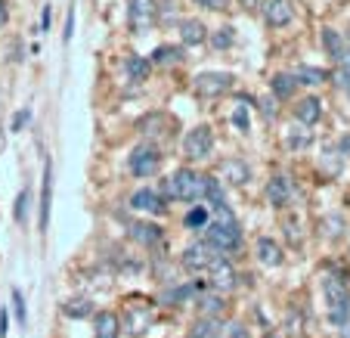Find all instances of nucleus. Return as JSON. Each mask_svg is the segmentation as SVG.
I'll return each mask as SVG.
<instances>
[{
    "mask_svg": "<svg viewBox=\"0 0 350 338\" xmlns=\"http://www.w3.org/2000/svg\"><path fill=\"white\" fill-rule=\"evenodd\" d=\"M205 239L217 248L220 255L224 252H236L242 246V230H239V220L232 214V208L226 205H211V220L205 224Z\"/></svg>",
    "mask_w": 350,
    "mask_h": 338,
    "instance_id": "1",
    "label": "nucleus"
},
{
    "mask_svg": "<svg viewBox=\"0 0 350 338\" xmlns=\"http://www.w3.org/2000/svg\"><path fill=\"white\" fill-rule=\"evenodd\" d=\"M205 190H208V177H202L192 168H180L177 174H171L165 180V196L177 202H196L205 196Z\"/></svg>",
    "mask_w": 350,
    "mask_h": 338,
    "instance_id": "2",
    "label": "nucleus"
},
{
    "mask_svg": "<svg viewBox=\"0 0 350 338\" xmlns=\"http://www.w3.org/2000/svg\"><path fill=\"white\" fill-rule=\"evenodd\" d=\"M325 301H329V320L332 326L344 329L350 323V289L341 276H325Z\"/></svg>",
    "mask_w": 350,
    "mask_h": 338,
    "instance_id": "3",
    "label": "nucleus"
},
{
    "mask_svg": "<svg viewBox=\"0 0 350 338\" xmlns=\"http://www.w3.org/2000/svg\"><path fill=\"white\" fill-rule=\"evenodd\" d=\"M211 149H214V131L208 125L192 127V131L183 137V155H186V159H192V161L208 159V155H211Z\"/></svg>",
    "mask_w": 350,
    "mask_h": 338,
    "instance_id": "4",
    "label": "nucleus"
},
{
    "mask_svg": "<svg viewBox=\"0 0 350 338\" xmlns=\"http://www.w3.org/2000/svg\"><path fill=\"white\" fill-rule=\"evenodd\" d=\"M159 19V0H127V22H131V31L143 34L155 25Z\"/></svg>",
    "mask_w": 350,
    "mask_h": 338,
    "instance_id": "5",
    "label": "nucleus"
},
{
    "mask_svg": "<svg viewBox=\"0 0 350 338\" xmlns=\"http://www.w3.org/2000/svg\"><path fill=\"white\" fill-rule=\"evenodd\" d=\"M127 168H131L133 177H152V174H159V168H161V153L152 146V143H143V146H137L131 153Z\"/></svg>",
    "mask_w": 350,
    "mask_h": 338,
    "instance_id": "6",
    "label": "nucleus"
},
{
    "mask_svg": "<svg viewBox=\"0 0 350 338\" xmlns=\"http://www.w3.org/2000/svg\"><path fill=\"white\" fill-rule=\"evenodd\" d=\"M232 84H236V78L230 72H202L196 78V93L205 100H217V96L232 90Z\"/></svg>",
    "mask_w": 350,
    "mask_h": 338,
    "instance_id": "7",
    "label": "nucleus"
},
{
    "mask_svg": "<svg viewBox=\"0 0 350 338\" xmlns=\"http://www.w3.org/2000/svg\"><path fill=\"white\" fill-rule=\"evenodd\" d=\"M217 258H220V252L208 242V239H198V242H192L189 248H183V267L186 270H192V273L208 270Z\"/></svg>",
    "mask_w": 350,
    "mask_h": 338,
    "instance_id": "8",
    "label": "nucleus"
},
{
    "mask_svg": "<svg viewBox=\"0 0 350 338\" xmlns=\"http://www.w3.org/2000/svg\"><path fill=\"white\" fill-rule=\"evenodd\" d=\"M208 283H211L214 292H230V289H236L239 273H236V267H232L230 261L220 255V258L208 267Z\"/></svg>",
    "mask_w": 350,
    "mask_h": 338,
    "instance_id": "9",
    "label": "nucleus"
},
{
    "mask_svg": "<svg viewBox=\"0 0 350 338\" xmlns=\"http://www.w3.org/2000/svg\"><path fill=\"white\" fill-rule=\"evenodd\" d=\"M260 13H264L267 25L285 28L291 22V3L288 0H264V3H260Z\"/></svg>",
    "mask_w": 350,
    "mask_h": 338,
    "instance_id": "10",
    "label": "nucleus"
},
{
    "mask_svg": "<svg viewBox=\"0 0 350 338\" xmlns=\"http://www.w3.org/2000/svg\"><path fill=\"white\" fill-rule=\"evenodd\" d=\"M149 326H152V307H146V304H131L127 307L124 329L131 332V335H143Z\"/></svg>",
    "mask_w": 350,
    "mask_h": 338,
    "instance_id": "11",
    "label": "nucleus"
},
{
    "mask_svg": "<svg viewBox=\"0 0 350 338\" xmlns=\"http://www.w3.org/2000/svg\"><path fill=\"white\" fill-rule=\"evenodd\" d=\"M131 208L143 214H165V199L155 190H137L131 196Z\"/></svg>",
    "mask_w": 350,
    "mask_h": 338,
    "instance_id": "12",
    "label": "nucleus"
},
{
    "mask_svg": "<svg viewBox=\"0 0 350 338\" xmlns=\"http://www.w3.org/2000/svg\"><path fill=\"white\" fill-rule=\"evenodd\" d=\"M295 118L304 127L319 125V118H323V103H319V96H304V100L295 106Z\"/></svg>",
    "mask_w": 350,
    "mask_h": 338,
    "instance_id": "13",
    "label": "nucleus"
},
{
    "mask_svg": "<svg viewBox=\"0 0 350 338\" xmlns=\"http://www.w3.org/2000/svg\"><path fill=\"white\" fill-rule=\"evenodd\" d=\"M267 199H270V205L273 208H285L288 205V199H291V183H288V177H273L270 183H267Z\"/></svg>",
    "mask_w": 350,
    "mask_h": 338,
    "instance_id": "14",
    "label": "nucleus"
},
{
    "mask_svg": "<svg viewBox=\"0 0 350 338\" xmlns=\"http://www.w3.org/2000/svg\"><path fill=\"white\" fill-rule=\"evenodd\" d=\"M248 177H252V171H248V165H245L242 159H226L224 165H220V180H226V183H232V186L248 183Z\"/></svg>",
    "mask_w": 350,
    "mask_h": 338,
    "instance_id": "15",
    "label": "nucleus"
},
{
    "mask_svg": "<svg viewBox=\"0 0 350 338\" xmlns=\"http://www.w3.org/2000/svg\"><path fill=\"white\" fill-rule=\"evenodd\" d=\"M50 199H53V165H44V190H40V230L50 224Z\"/></svg>",
    "mask_w": 350,
    "mask_h": 338,
    "instance_id": "16",
    "label": "nucleus"
},
{
    "mask_svg": "<svg viewBox=\"0 0 350 338\" xmlns=\"http://www.w3.org/2000/svg\"><path fill=\"white\" fill-rule=\"evenodd\" d=\"M180 38H183V44H186V47L205 44V40H208V28H205V22H198V19H183V22H180Z\"/></svg>",
    "mask_w": 350,
    "mask_h": 338,
    "instance_id": "17",
    "label": "nucleus"
},
{
    "mask_svg": "<svg viewBox=\"0 0 350 338\" xmlns=\"http://www.w3.org/2000/svg\"><path fill=\"white\" fill-rule=\"evenodd\" d=\"M258 261H260V264H267V267H279V264H282V248H279L276 239H270V236L258 239Z\"/></svg>",
    "mask_w": 350,
    "mask_h": 338,
    "instance_id": "18",
    "label": "nucleus"
},
{
    "mask_svg": "<svg viewBox=\"0 0 350 338\" xmlns=\"http://www.w3.org/2000/svg\"><path fill=\"white\" fill-rule=\"evenodd\" d=\"M118 335H121V320L112 311L96 313V332H93V338H118Z\"/></svg>",
    "mask_w": 350,
    "mask_h": 338,
    "instance_id": "19",
    "label": "nucleus"
},
{
    "mask_svg": "<svg viewBox=\"0 0 350 338\" xmlns=\"http://www.w3.org/2000/svg\"><path fill=\"white\" fill-rule=\"evenodd\" d=\"M131 239L139 246H159L161 242V226L155 224H131Z\"/></svg>",
    "mask_w": 350,
    "mask_h": 338,
    "instance_id": "20",
    "label": "nucleus"
},
{
    "mask_svg": "<svg viewBox=\"0 0 350 338\" xmlns=\"http://www.w3.org/2000/svg\"><path fill=\"white\" fill-rule=\"evenodd\" d=\"M295 90H297L295 75H276V78H273V93H276V100H291Z\"/></svg>",
    "mask_w": 350,
    "mask_h": 338,
    "instance_id": "21",
    "label": "nucleus"
},
{
    "mask_svg": "<svg viewBox=\"0 0 350 338\" xmlns=\"http://www.w3.org/2000/svg\"><path fill=\"white\" fill-rule=\"evenodd\" d=\"M149 68H152V62L143 60V56H127V62H124V72L131 75V81H146L149 78Z\"/></svg>",
    "mask_w": 350,
    "mask_h": 338,
    "instance_id": "22",
    "label": "nucleus"
},
{
    "mask_svg": "<svg viewBox=\"0 0 350 338\" xmlns=\"http://www.w3.org/2000/svg\"><path fill=\"white\" fill-rule=\"evenodd\" d=\"M220 335V320L217 317H202L196 323V329L189 332V338H217Z\"/></svg>",
    "mask_w": 350,
    "mask_h": 338,
    "instance_id": "23",
    "label": "nucleus"
},
{
    "mask_svg": "<svg viewBox=\"0 0 350 338\" xmlns=\"http://www.w3.org/2000/svg\"><path fill=\"white\" fill-rule=\"evenodd\" d=\"M183 60V47H159L152 53V62L155 66H177V62Z\"/></svg>",
    "mask_w": 350,
    "mask_h": 338,
    "instance_id": "24",
    "label": "nucleus"
},
{
    "mask_svg": "<svg viewBox=\"0 0 350 338\" xmlns=\"http://www.w3.org/2000/svg\"><path fill=\"white\" fill-rule=\"evenodd\" d=\"M62 313H66V317H75V320H84L93 313V304L87 298H68L66 304H62Z\"/></svg>",
    "mask_w": 350,
    "mask_h": 338,
    "instance_id": "25",
    "label": "nucleus"
},
{
    "mask_svg": "<svg viewBox=\"0 0 350 338\" xmlns=\"http://www.w3.org/2000/svg\"><path fill=\"white\" fill-rule=\"evenodd\" d=\"M297 84H325L329 81V72L325 68H317V66H304V68H297Z\"/></svg>",
    "mask_w": 350,
    "mask_h": 338,
    "instance_id": "26",
    "label": "nucleus"
},
{
    "mask_svg": "<svg viewBox=\"0 0 350 338\" xmlns=\"http://www.w3.org/2000/svg\"><path fill=\"white\" fill-rule=\"evenodd\" d=\"M198 311H202V317H217L224 311V298L220 295H205V298H198Z\"/></svg>",
    "mask_w": 350,
    "mask_h": 338,
    "instance_id": "27",
    "label": "nucleus"
},
{
    "mask_svg": "<svg viewBox=\"0 0 350 338\" xmlns=\"http://www.w3.org/2000/svg\"><path fill=\"white\" fill-rule=\"evenodd\" d=\"M208 220H211V211H205V208H192V211L186 214V226H189V230H205Z\"/></svg>",
    "mask_w": 350,
    "mask_h": 338,
    "instance_id": "28",
    "label": "nucleus"
},
{
    "mask_svg": "<svg viewBox=\"0 0 350 338\" xmlns=\"http://www.w3.org/2000/svg\"><path fill=\"white\" fill-rule=\"evenodd\" d=\"M323 44H325V50H329V53L335 56V60L344 53V44H341V38H338V34L332 31V28H325V31H323Z\"/></svg>",
    "mask_w": 350,
    "mask_h": 338,
    "instance_id": "29",
    "label": "nucleus"
},
{
    "mask_svg": "<svg viewBox=\"0 0 350 338\" xmlns=\"http://www.w3.org/2000/svg\"><path fill=\"white\" fill-rule=\"evenodd\" d=\"M232 40H236V31H232V28H220V31L211 34V47H217V50L232 47Z\"/></svg>",
    "mask_w": 350,
    "mask_h": 338,
    "instance_id": "30",
    "label": "nucleus"
},
{
    "mask_svg": "<svg viewBox=\"0 0 350 338\" xmlns=\"http://www.w3.org/2000/svg\"><path fill=\"white\" fill-rule=\"evenodd\" d=\"M28 205H31V190H28V186H25V190L19 192V199H16V220H19V224H22V220H25Z\"/></svg>",
    "mask_w": 350,
    "mask_h": 338,
    "instance_id": "31",
    "label": "nucleus"
},
{
    "mask_svg": "<svg viewBox=\"0 0 350 338\" xmlns=\"http://www.w3.org/2000/svg\"><path fill=\"white\" fill-rule=\"evenodd\" d=\"M344 81H350V50L338 56V84H344Z\"/></svg>",
    "mask_w": 350,
    "mask_h": 338,
    "instance_id": "32",
    "label": "nucleus"
},
{
    "mask_svg": "<svg viewBox=\"0 0 350 338\" xmlns=\"http://www.w3.org/2000/svg\"><path fill=\"white\" fill-rule=\"evenodd\" d=\"M13 307H16V320L25 326L28 323V311H25V298H22L19 289H13Z\"/></svg>",
    "mask_w": 350,
    "mask_h": 338,
    "instance_id": "33",
    "label": "nucleus"
},
{
    "mask_svg": "<svg viewBox=\"0 0 350 338\" xmlns=\"http://www.w3.org/2000/svg\"><path fill=\"white\" fill-rule=\"evenodd\" d=\"M232 125H236L242 133H248V127H252V125H248V109L236 106V112H232Z\"/></svg>",
    "mask_w": 350,
    "mask_h": 338,
    "instance_id": "34",
    "label": "nucleus"
},
{
    "mask_svg": "<svg viewBox=\"0 0 350 338\" xmlns=\"http://www.w3.org/2000/svg\"><path fill=\"white\" fill-rule=\"evenodd\" d=\"M202 10H211V13H226L230 10V0H196Z\"/></svg>",
    "mask_w": 350,
    "mask_h": 338,
    "instance_id": "35",
    "label": "nucleus"
},
{
    "mask_svg": "<svg viewBox=\"0 0 350 338\" xmlns=\"http://www.w3.org/2000/svg\"><path fill=\"white\" fill-rule=\"evenodd\" d=\"M72 31H75V10H68V19H66V31H62V40H72Z\"/></svg>",
    "mask_w": 350,
    "mask_h": 338,
    "instance_id": "36",
    "label": "nucleus"
},
{
    "mask_svg": "<svg viewBox=\"0 0 350 338\" xmlns=\"http://www.w3.org/2000/svg\"><path fill=\"white\" fill-rule=\"evenodd\" d=\"M28 118H31V112H19V115H16V118H13V131H19L22 125H28Z\"/></svg>",
    "mask_w": 350,
    "mask_h": 338,
    "instance_id": "37",
    "label": "nucleus"
},
{
    "mask_svg": "<svg viewBox=\"0 0 350 338\" xmlns=\"http://www.w3.org/2000/svg\"><path fill=\"white\" fill-rule=\"evenodd\" d=\"M7 323H10V313L7 311H0V338H7Z\"/></svg>",
    "mask_w": 350,
    "mask_h": 338,
    "instance_id": "38",
    "label": "nucleus"
},
{
    "mask_svg": "<svg viewBox=\"0 0 350 338\" xmlns=\"http://www.w3.org/2000/svg\"><path fill=\"white\" fill-rule=\"evenodd\" d=\"M50 7H44V13H40V31H46V28H50Z\"/></svg>",
    "mask_w": 350,
    "mask_h": 338,
    "instance_id": "39",
    "label": "nucleus"
},
{
    "mask_svg": "<svg viewBox=\"0 0 350 338\" xmlns=\"http://www.w3.org/2000/svg\"><path fill=\"white\" fill-rule=\"evenodd\" d=\"M7 19H10V13H7V0H0V28L7 25Z\"/></svg>",
    "mask_w": 350,
    "mask_h": 338,
    "instance_id": "40",
    "label": "nucleus"
},
{
    "mask_svg": "<svg viewBox=\"0 0 350 338\" xmlns=\"http://www.w3.org/2000/svg\"><path fill=\"white\" fill-rule=\"evenodd\" d=\"M347 44H350V31H347Z\"/></svg>",
    "mask_w": 350,
    "mask_h": 338,
    "instance_id": "41",
    "label": "nucleus"
},
{
    "mask_svg": "<svg viewBox=\"0 0 350 338\" xmlns=\"http://www.w3.org/2000/svg\"><path fill=\"white\" fill-rule=\"evenodd\" d=\"M270 338H276V335H270Z\"/></svg>",
    "mask_w": 350,
    "mask_h": 338,
    "instance_id": "42",
    "label": "nucleus"
}]
</instances>
